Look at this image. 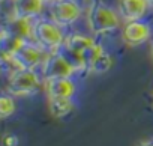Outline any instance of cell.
Listing matches in <instances>:
<instances>
[{
	"instance_id": "obj_1",
	"label": "cell",
	"mask_w": 153,
	"mask_h": 146,
	"mask_svg": "<svg viewBox=\"0 0 153 146\" xmlns=\"http://www.w3.org/2000/svg\"><path fill=\"white\" fill-rule=\"evenodd\" d=\"M87 26L93 35L108 33L120 26V14L102 2H93L87 9Z\"/></svg>"
},
{
	"instance_id": "obj_2",
	"label": "cell",
	"mask_w": 153,
	"mask_h": 146,
	"mask_svg": "<svg viewBox=\"0 0 153 146\" xmlns=\"http://www.w3.org/2000/svg\"><path fill=\"white\" fill-rule=\"evenodd\" d=\"M65 33L62 26L53 20H39L33 27V41L45 51H57L65 44Z\"/></svg>"
},
{
	"instance_id": "obj_3",
	"label": "cell",
	"mask_w": 153,
	"mask_h": 146,
	"mask_svg": "<svg viewBox=\"0 0 153 146\" xmlns=\"http://www.w3.org/2000/svg\"><path fill=\"white\" fill-rule=\"evenodd\" d=\"M41 88V79L35 69H18L9 76L8 92L14 97H26L38 92Z\"/></svg>"
},
{
	"instance_id": "obj_4",
	"label": "cell",
	"mask_w": 153,
	"mask_h": 146,
	"mask_svg": "<svg viewBox=\"0 0 153 146\" xmlns=\"http://www.w3.org/2000/svg\"><path fill=\"white\" fill-rule=\"evenodd\" d=\"M51 20L62 27L74 24L83 14V8L76 0H56L50 8Z\"/></svg>"
},
{
	"instance_id": "obj_5",
	"label": "cell",
	"mask_w": 153,
	"mask_h": 146,
	"mask_svg": "<svg viewBox=\"0 0 153 146\" xmlns=\"http://www.w3.org/2000/svg\"><path fill=\"white\" fill-rule=\"evenodd\" d=\"M44 51L45 50L42 47H39L36 42L27 41L14 54V59L17 60V63L20 65L21 69H35L39 65L42 66V63L47 57L44 54Z\"/></svg>"
},
{
	"instance_id": "obj_6",
	"label": "cell",
	"mask_w": 153,
	"mask_h": 146,
	"mask_svg": "<svg viewBox=\"0 0 153 146\" xmlns=\"http://www.w3.org/2000/svg\"><path fill=\"white\" fill-rule=\"evenodd\" d=\"M41 68H42V76L45 80L60 79V77H72V74L75 72L59 51L48 53Z\"/></svg>"
},
{
	"instance_id": "obj_7",
	"label": "cell",
	"mask_w": 153,
	"mask_h": 146,
	"mask_svg": "<svg viewBox=\"0 0 153 146\" xmlns=\"http://www.w3.org/2000/svg\"><path fill=\"white\" fill-rule=\"evenodd\" d=\"M150 36H152V29H150L149 23H146L143 20L126 21L125 26L122 27V39L125 44H128L131 47L146 42L147 39H150Z\"/></svg>"
},
{
	"instance_id": "obj_8",
	"label": "cell",
	"mask_w": 153,
	"mask_h": 146,
	"mask_svg": "<svg viewBox=\"0 0 153 146\" xmlns=\"http://www.w3.org/2000/svg\"><path fill=\"white\" fill-rule=\"evenodd\" d=\"M33 27H35V23H32V20L12 14L6 20L3 30H6L9 35H14L23 41H32L33 39Z\"/></svg>"
},
{
	"instance_id": "obj_9",
	"label": "cell",
	"mask_w": 153,
	"mask_h": 146,
	"mask_svg": "<svg viewBox=\"0 0 153 146\" xmlns=\"http://www.w3.org/2000/svg\"><path fill=\"white\" fill-rule=\"evenodd\" d=\"M45 92L48 98H72L75 94V83L72 77H60L45 80Z\"/></svg>"
},
{
	"instance_id": "obj_10",
	"label": "cell",
	"mask_w": 153,
	"mask_h": 146,
	"mask_svg": "<svg viewBox=\"0 0 153 146\" xmlns=\"http://www.w3.org/2000/svg\"><path fill=\"white\" fill-rule=\"evenodd\" d=\"M149 6V0H119V14L125 21L141 20Z\"/></svg>"
},
{
	"instance_id": "obj_11",
	"label": "cell",
	"mask_w": 153,
	"mask_h": 146,
	"mask_svg": "<svg viewBox=\"0 0 153 146\" xmlns=\"http://www.w3.org/2000/svg\"><path fill=\"white\" fill-rule=\"evenodd\" d=\"M44 0H14L12 2V14L33 20L44 11Z\"/></svg>"
},
{
	"instance_id": "obj_12",
	"label": "cell",
	"mask_w": 153,
	"mask_h": 146,
	"mask_svg": "<svg viewBox=\"0 0 153 146\" xmlns=\"http://www.w3.org/2000/svg\"><path fill=\"white\" fill-rule=\"evenodd\" d=\"M48 109L54 118L62 119L72 113L74 103L72 98H48Z\"/></svg>"
},
{
	"instance_id": "obj_13",
	"label": "cell",
	"mask_w": 153,
	"mask_h": 146,
	"mask_svg": "<svg viewBox=\"0 0 153 146\" xmlns=\"http://www.w3.org/2000/svg\"><path fill=\"white\" fill-rule=\"evenodd\" d=\"M57 51L63 56V59L69 63V66H71L75 72L83 71V69H87L86 62H84V57H83V53L75 51V50H72V48H69V47H66V45H62Z\"/></svg>"
},
{
	"instance_id": "obj_14",
	"label": "cell",
	"mask_w": 153,
	"mask_h": 146,
	"mask_svg": "<svg viewBox=\"0 0 153 146\" xmlns=\"http://www.w3.org/2000/svg\"><path fill=\"white\" fill-rule=\"evenodd\" d=\"M96 41L93 39V36H89V35H84V33H72V35L66 36L63 45H66V47H69V48H72L75 51L84 53Z\"/></svg>"
},
{
	"instance_id": "obj_15",
	"label": "cell",
	"mask_w": 153,
	"mask_h": 146,
	"mask_svg": "<svg viewBox=\"0 0 153 146\" xmlns=\"http://www.w3.org/2000/svg\"><path fill=\"white\" fill-rule=\"evenodd\" d=\"M24 42H27V41H23V39L14 36V35H9L6 30L2 29V36H0V48H2V54L14 56Z\"/></svg>"
},
{
	"instance_id": "obj_16",
	"label": "cell",
	"mask_w": 153,
	"mask_h": 146,
	"mask_svg": "<svg viewBox=\"0 0 153 146\" xmlns=\"http://www.w3.org/2000/svg\"><path fill=\"white\" fill-rule=\"evenodd\" d=\"M114 60H113V56L108 53V51H104L101 54V57L92 65V68L89 71L95 72V74H105V72H108L113 66Z\"/></svg>"
},
{
	"instance_id": "obj_17",
	"label": "cell",
	"mask_w": 153,
	"mask_h": 146,
	"mask_svg": "<svg viewBox=\"0 0 153 146\" xmlns=\"http://www.w3.org/2000/svg\"><path fill=\"white\" fill-rule=\"evenodd\" d=\"M104 47L98 42H95L93 45H90L84 53H83V57H84V62H86V66H87V71L92 68V65L101 57V54L104 53Z\"/></svg>"
},
{
	"instance_id": "obj_18",
	"label": "cell",
	"mask_w": 153,
	"mask_h": 146,
	"mask_svg": "<svg viewBox=\"0 0 153 146\" xmlns=\"http://www.w3.org/2000/svg\"><path fill=\"white\" fill-rule=\"evenodd\" d=\"M15 112V101H14V95L11 94H5L0 98V116L3 119L11 116Z\"/></svg>"
},
{
	"instance_id": "obj_19",
	"label": "cell",
	"mask_w": 153,
	"mask_h": 146,
	"mask_svg": "<svg viewBox=\"0 0 153 146\" xmlns=\"http://www.w3.org/2000/svg\"><path fill=\"white\" fill-rule=\"evenodd\" d=\"M18 137L15 134H6L3 137V146H18Z\"/></svg>"
},
{
	"instance_id": "obj_20",
	"label": "cell",
	"mask_w": 153,
	"mask_h": 146,
	"mask_svg": "<svg viewBox=\"0 0 153 146\" xmlns=\"http://www.w3.org/2000/svg\"><path fill=\"white\" fill-rule=\"evenodd\" d=\"M140 146H153V142H146V143H141Z\"/></svg>"
},
{
	"instance_id": "obj_21",
	"label": "cell",
	"mask_w": 153,
	"mask_h": 146,
	"mask_svg": "<svg viewBox=\"0 0 153 146\" xmlns=\"http://www.w3.org/2000/svg\"><path fill=\"white\" fill-rule=\"evenodd\" d=\"M45 3H53V2H56V0H44Z\"/></svg>"
},
{
	"instance_id": "obj_22",
	"label": "cell",
	"mask_w": 153,
	"mask_h": 146,
	"mask_svg": "<svg viewBox=\"0 0 153 146\" xmlns=\"http://www.w3.org/2000/svg\"><path fill=\"white\" fill-rule=\"evenodd\" d=\"M152 56H153V42H152Z\"/></svg>"
},
{
	"instance_id": "obj_23",
	"label": "cell",
	"mask_w": 153,
	"mask_h": 146,
	"mask_svg": "<svg viewBox=\"0 0 153 146\" xmlns=\"http://www.w3.org/2000/svg\"><path fill=\"white\" fill-rule=\"evenodd\" d=\"M149 3H150V5H153V0H149Z\"/></svg>"
},
{
	"instance_id": "obj_24",
	"label": "cell",
	"mask_w": 153,
	"mask_h": 146,
	"mask_svg": "<svg viewBox=\"0 0 153 146\" xmlns=\"http://www.w3.org/2000/svg\"><path fill=\"white\" fill-rule=\"evenodd\" d=\"M3 2H5V0H3ZM12 2H14V0H12Z\"/></svg>"
}]
</instances>
